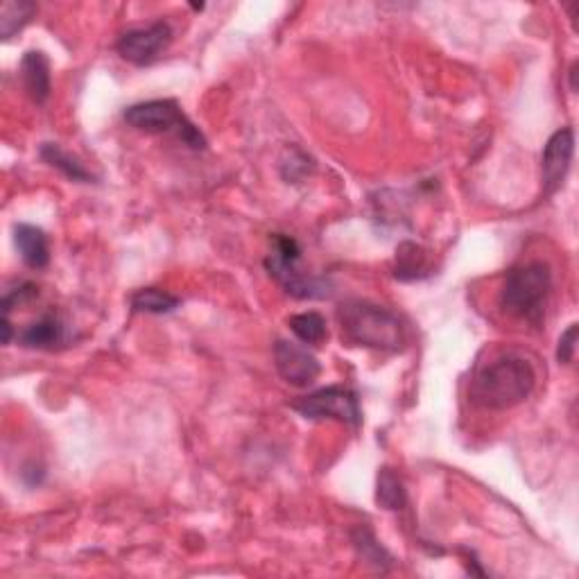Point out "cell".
Wrapping results in <instances>:
<instances>
[{"mask_svg":"<svg viewBox=\"0 0 579 579\" xmlns=\"http://www.w3.org/2000/svg\"><path fill=\"white\" fill-rule=\"evenodd\" d=\"M190 7H193V10H197V12H202V10H204V5H202V3H200V5L193 3V5H190Z\"/></svg>","mask_w":579,"mask_h":579,"instance_id":"cell-24","label":"cell"},{"mask_svg":"<svg viewBox=\"0 0 579 579\" xmlns=\"http://www.w3.org/2000/svg\"><path fill=\"white\" fill-rule=\"evenodd\" d=\"M313 170L315 161L310 159L304 150L295 148V145L283 150L279 159V172L288 184H301L308 175H313Z\"/></svg>","mask_w":579,"mask_h":579,"instance_id":"cell-20","label":"cell"},{"mask_svg":"<svg viewBox=\"0 0 579 579\" xmlns=\"http://www.w3.org/2000/svg\"><path fill=\"white\" fill-rule=\"evenodd\" d=\"M534 387H537V371L532 362L516 353H505L478 371L471 394L475 403L485 410L503 412L523 403L534 392Z\"/></svg>","mask_w":579,"mask_h":579,"instance_id":"cell-2","label":"cell"},{"mask_svg":"<svg viewBox=\"0 0 579 579\" xmlns=\"http://www.w3.org/2000/svg\"><path fill=\"white\" fill-rule=\"evenodd\" d=\"M290 331L295 333L301 342L308 344V347H319L326 337H328V328H326V319L319 313H299L292 315L288 319Z\"/></svg>","mask_w":579,"mask_h":579,"instance_id":"cell-19","label":"cell"},{"mask_svg":"<svg viewBox=\"0 0 579 579\" xmlns=\"http://www.w3.org/2000/svg\"><path fill=\"white\" fill-rule=\"evenodd\" d=\"M292 410L299 412L304 419L310 421H340L349 428H360L362 410L358 392L344 385L322 387L308 396H301L299 401L292 403Z\"/></svg>","mask_w":579,"mask_h":579,"instance_id":"cell-6","label":"cell"},{"mask_svg":"<svg viewBox=\"0 0 579 579\" xmlns=\"http://www.w3.org/2000/svg\"><path fill=\"white\" fill-rule=\"evenodd\" d=\"M577 333H579L577 324H570L568 331L561 333L559 344H557V360L561 362V365H570V362L575 360V353H577Z\"/></svg>","mask_w":579,"mask_h":579,"instance_id":"cell-22","label":"cell"},{"mask_svg":"<svg viewBox=\"0 0 579 579\" xmlns=\"http://www.w3.org/2000/svg\"><path fill=\"white\" fill-rule=\"evenodd\" d=\"M37 14V5L25 3V0H5L0 7V37L10 41L16 32H21L25 25Z\"/></svg>","mask_w":579,"mask_h":579,"instance_id":"cell-18","label":"cell"},{"mask_svg":"<svg viewBox=\"0 0 579 579\" xmlns=\"http://www.w3.org/2000/svg\"><path fill=\"white\" fill-rule=\"evenodd\" d=\"M430 274L428 254L419 245L401 243L396 249V267L394 276L399 281H421Z\"/></svg>","mask_w":579,"mask_h":579,"instance_id":"cell-16","label":"cell"},{"mask_svg":"<svg viewBox=\"0 0 579 579\" xmlns=\"http://www.w3.org/2000/svg\"><path fill=\"white\" fill-rule=\"evenodd\" d=\"M14 245L23 263L32 270H43L50 263V243L46 231L34 224H14Z\"/></svg>","mask_w":579,"mask_h":579,"instance_id":"cell-11","label":"cell"},{"mask_svg":"<svg viewBox=\"0 0 579 579\" xmlns=\"http://www.w3.org/2000/svg\"><path fill=\"white\" fill-rule=\"evenodd\" d=\"M376 503L387 509V512H401L408 505V491L401 480V475L390 466H383L376 478Z\"/></svg>","mask_w":579,"mask_h":579,"instance_id":"cell-15","label":"cell"},{"mask_svg":"<svg viewBox=\"0 0 579 579\" xmlns=\"http://www.w3.org/2000/svg\"><path fill=\"white\" fill-rule=\"evenodd\" d=\"M337 324L344 342L353 347L396 353L405 347V326L399 315L367 299H349L337 306Z\"/></svg>","mask_w":579,"mask_h":579,"instance_id":"cell-1","label":"cell"},{"mask_svg":"<svg viewBox=\"0 0 579 579\" xmlns=\"http://www.w3.org/2000/svg\"><path fill=\"white\" fill-rule=\"evenodd\" d=\"M351 543H353V548H356L358 557L374 570H380V573H387V570L394 566L392 555L383 546H380L378 539H376V534L371 532L369 527L358 525L356 530L351 532Z\"/></svg>","mask_w":579,"mask_h":579,"instance_id":"cell-14","label":"cell"},{"mask_svg":"<svg viewBox=\"0 0 579 579\" xmlns=\"http://www.w3.org/2000/svg\"><path fill=\"white\" fill-rule=\"evenodd\" d=\"M272 252L265 258V270L272 279L295 299H328L333 295V283L326 276H315L299 270L301 247L295 238L274 233Z\"/></svg>","mask_w":579,"mask_h":579,"instance_id":"cell-4","label":"cell"},{"mask_svg":"<svg viewBox=\"0 0 579 579\" xmlns=\"http://www.w3.org/2000/svg\"><path fill=\"white\" fill-rule=\"evenodd\" d=\"M21 82L25 93L30 95L32 102L43 105L50 98V91H53V80H50V62L46 53L41 50H28L21 59L19 68Z\"/></svg>","mask_w":579,"mask_h":579,"instance_id":"cell-10","label":"cell"},{"mask_svg":"<svg viewBox=\"0 0 579 579\" xmlns=\"http://www.w3.org/2000/svg\"><path fill=\"white\" fill-rule=\"evenodd\" d=\"M39 157L43 163H48L50 168L62 172L66 179L77 181V184H93L95 175L84 166V163L73 157L71 152H66L62 145L57 143H43L39 148Z\"/></svg>","mask_w":579,"mask_h":579,"instance_id":"cell-13","label":"cell"},{"mask_svg":"<svg viewBox=\"0 0 579 579\" xmlns=\"http://www.w3.org/2000/svg\"><path fill=\"white\" fill-rule=\"evenodd\" d=\"M175 30L168 21H154L143 28H132L116 41L118 55L134 66H152L170 48Z\"/></svg>","mask_w":579,"mask_h":579,"instance_id":"cell-7","label":"cell"},{"mask_svg":"<svg viewBox=\"0 0 579 579\" xmlns=\"http://www.w3.org/2000/svg\"><path fill=\"white\" fill-rule=\"evenodd\" d=\"M123 120L127 127L136 129V132L175 134L190 150L206 148V136L200 132V127H195L193 120L181 111L177 100L138 102V105L127 107L123 111Z\"/></svg>","mask_w":579,"mask_h":579,"instance_id":"cell-5","label":"cell"},{"mask_svg":"<svg viewBox=\"0 0 579 579\" xmlns=\"http://www.w3.org/2000/svg\"><path fill=\"white\" fill-rule=\"evenodd\" d=\"M19 342L25 349L50 351L66 342V324L64 319L55 313H46L37 322L25 326V331L19 335Z\"/></svg>","mask_w":579,"mask_h":579,"instance_id":"cell-12","label":"cell"},{"mask_svg":"<svg viewBox=\"0 0 579 579\" xmlns=\"http://www.w3.org/2000/svg\"><path fill=\"white\" fill-rule=\"evenodd\" d=\"M577 68H579V64L575 62L573 66H570V71H568V75H570V91H577V86H575V77H577Z\"/></svg>","mask_w":579,"mask_h":579,"instance_id":"cell-23","label":"cell"},{"mask_svg":"<svg viewBox=\"0 0 579 579\" xmlns=\"http://www.w3.org/2000/svg\"><path fill=\"white\" fill-rule=\"evenodd\" d=\"M552 288H555V276L548 263L532 261L516 265L505 276L503 290H500V308L527 324L541 326Z\"/></svg>","mask_w":579,"mask_h":579,"instance_id":"cell-3","label":"cell"},{"mask_svg":"<svg viewBox=\"0 0 579 579\" xmlns=\"http://www.w3.org/2000/svg\"><path fill=\"white\" fill-rule=\"evenodd\" d=\"M39 297V288L34 283H21L19 288L7 290L3 297V317H10V310L14 306L28 304V301H34Z\"/></svg>","mask_w":579,"mask_h":579,"instance_id":"cell-21","label":"cell"},{"mask_svg":"<svg viewBox=\"0 0 579 579\" xmlns=\"http://www.w3.org/2000/svg\"><path fill=\"white\" fill-rule=\"evenodd\" d=\"M129 306H132L134 313L170 315L181 306V299L159 288H141L129 297Z\"/></svg>","mask_w":579,"mask_h":579,"instance_id":"cell-17","label":"cell"},{"mask_svg":"<svg viewBox=\"0 0 579 579\" xmlns=\"http://www.w3.org/2000/svg\"><path fill=\"white\" fill-rule=\"evenodd\" d=\"M575 154V129L564 127L557 129L555 134L548 138L546 148L541 154V200H548L564 186V181L570 172V163H573Z\"/></svg>","mask_w":579,"mask_h":579,"instance_id":"cell-8","label":"cell"},{"mask_svg":"<svg viewBox=\"0 0 579 579\" xmlns=\"http://www.w3.org/2000/svg\"><path fill=\"white\" fill-rule=\"evenodd\" d=\"M274 365L279 376L292 387H308L322 374L319 360L301 344L276 340L274 344Z\"/></svg>","mask_w":579,"mask_h":579,"instance_id":"cell-9","label":"cell"}]
</instances>
